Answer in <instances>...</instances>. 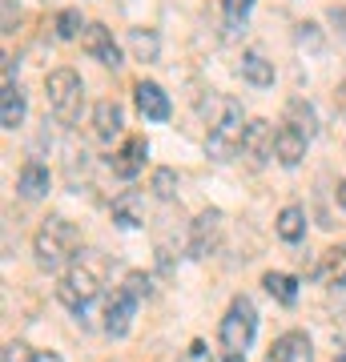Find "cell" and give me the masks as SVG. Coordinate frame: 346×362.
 I'll return each mask as SVG.
<instances>
[{
  "mask_svg": "<svg viewBox=\"0 0 346 362\" xmlns=\"http://www.w3.org/2000/svg\"><path fill=\"white\" fill-rule=\"evenodd\" d=\"M262 286H266L282 306H294V302H298V278H290V274H274V270H270L266 278H262Z\"/></svg>",
  "mask_w": 346,
  "mask_h": 362,
  "instance_id": "21",
  "label": "cell"
},
{
  "mask_svg": "<svg viewBox=\"0 0 346 362\" xmlns=\"http://www.w3.org/2000/svg\"><path fill=\"white\" fill-rule=\"evenodd\" d=\"M113 221L121 230H137L145 226V197L137 189H125V194L113 197Z\"/></svg>",
  "mask_w": 346,
  "mask_h": 362,
  "instance_id": "13",
  "label": "cell"
},
{
  "mask_svg": "<svg viewBox=\"0 0 346 362\" xmlns=\"http://www.w3.org/2000/svg\"><path fill=\"white\" fill-rule=\"evenodd\" d=\"M334 362H346V354H338V358H334Z\"/></svg>",
  "mask_w": 346,
  "mask_h": 362,
  "instance_id": "34",
  "label": "cell"
},
{
  "mask_svg": "<svg viewBox=\"0 0 346 362\" xmlns=\"http://www.w3.org/2000/svg\"><path fill=\"white\" fill-rule=\"evenodd\" d=\"M4 362H33V350L25 342H8L4 346Z\"/></svg>",
  "mask_w": 346,
  "mask_h": 362,
  "instance_id": "27",
  "label": "cell"
},
{
  "mask_svg": "<svg viewBox=\"0 0 346 362\" xmlns=\"http://www.w3.org/2000/svg\"><path fill=\"white\" fill-rule=\"evenodd\" d=\"M13 73H16V57H4V85H13Z\"/></svg>",
  "mask_w": 346,
  "mask_h": 362,
  "instance_id": "29",
  "label": "cell"
},
{
  "mask_svg": "<svg viewBox=\"0 0 346 362\" xmlns=\"http://www.w3.org/2000/svg\"><path fill=\"white\" fill-rule=\"evenodd\" d=\"M218 233H221V214L218 209H205L193 221V238H190V258H205L209 250L218 246Z\"/></svg>",
  "mask_w": 346,
  "mask_h": 362,
  "instance_id": "9",
  "label": "cell"
},
{
  "mask_svg": "<svg viewBox=\"0 0 346 362\" xmlns=\"http://www.w3.org/2000/svg\"><path fill=\"white\" fill-rule=\"evenodd\" d=\"M33 362H61L57 354H49V350H33Z\"/></svg>",
  "mask_w": 346,
  "mask_h": 362,
  "instance_id": "32",
  "label": "cell"
},
{
  "mask_svg": "<svg viewBox=\"0 0 346 362\" xmlns=\"http://www.w3.org/2000/svg\"><path fill=\"white\" fill-rule=\"evenodd\" d=\"M133 93H137V113H142L145 121H166V117H169V97L161 93V85L142 81Z\"/></svg>",
  "mask_w": 346,
  "mask_h": 362,
  "instance_id": "14",
  "label": "cell"
},
{
  "mask_svg": "<svg viewBox=\"0 0 346 362\" xmlns=\"http://www.w3.org/2000/svg\"><path fill=\"white\" fill-rule=\"evenodd\" d=\"M145 157H149V145H145V137H129V141L113 153V161H109V165H113L117 177L129 181V177H137V173L145 169Z\"/></svg>",
  "mask_w": 346,
  "mask_h": 362,
  "instance_id": "10",
  "label": "cell"
},
{
  "mask_svg": "<svg viewBox=\"0 0 346 362\" xmlns=\"http://www.w3.org/2000/svg\"><path fill=\"white\" fill-rule=\"evenodd\" d=\"M4 33H13V0H4Z\"/></svg>",
  "mask_w": 346,
  "mask_h": 362,
  "instance_id": "31",
  "label": "cell"
},
{
  "mask_svg": "<svg viewBox=\"0 0 346 362\" xmlns=\"http://www.w3.org/2000/svg\"><path fill=\"white\" fill-rule=\"evenodd\" d=\"M21 121H25V93L16 85H4V93H0V125L16 129Z\"/></svg>",
  "mask_w": 346,
  "mask_h": 362,
  "instance_id": "17",
  "label": "cell"
},
{
  "mask_svg": "<svg viewBox=\"0 0 346 362\" xmlns=\"http://www.w3.org/2000/svg\"><path fill=\"white\" fill-rule=\"evenodd\" d=\"M274 133L278 129H270V121H250V125H246L242 157L250 165H262L266 157H274Z\"/></svg>",
  "mask_w": 346,
  "mask_h": 362,
  "instance_id": "8",
  "label": "cell"
},
{
  "mask_svg": "<svg viewBox=\"0 0 346 362\" xmlns=\"http://www.w3.org/2000/svg\"><path fill=\"white\" fill-rule=\"evenodd\" d=\"M45 97H49V109L61 125H73L81 117V97H85V85L73 69H52L45 77Z\"/></svg>",
  "mask_w": 346,
  "mask_h": 362,
  "instance_id": "5",
  "label": "cell"
},
{
  "mask_svg": "<svg viewBox=\"0 0 346 362\" xmlns=\"http://www.w3.org/2000/svg\"><path fill=\"white\" fill-rule=\"evenodd\" d=\"M274 157L282 161V165H298L302 157H306V133L298 129V125H278V133H274Z\"/></svg>",
  "mask_w": 346,
  "mask_h": 362,
  "instance_id": "11",
  "label": "cell"
},
{
  "mask_svg": "<svg viewBox=\"0 0 346 362\" xmlns=\"http://www.w3.org/2000/svg\"><path fill=\"white\" fill-rule=\"evenodd\" d=\"M266 362H314V350H310V338L302 330H290L282 334L274 346H270V358Z\"/></svg>",
  "mask_w": 346,
  "mask_h": 362,
  "instance_id": "12",
  "label": "cell"
},
{
  "mask_svg": "<svg viewBox=\"0 0 346 362\" xmlns=\"http://www.w3.org/2000/svg\"><path fill=\"white\" fill-rule=\"evenodd\" d=\"M242 77L250 81V85H258V89H270V85H274V65H270L262 52H246L242 57Z\"/></svg>",
  "mask_w": 346,
  "mask_h": 362,
  "instance_id": "19",
  "label": "cell"
},
{
  "mask_svg": "<svg viewBox=\"0 0 346 362\" xmlns=\"http://www.w3.org/2000/svg\"><path fill=\"white\" fill-rule=\"evenodd\" d=\"M133 310H137V298L129 294L125 286H113V294L105 298V334H129V322H133Z\"/></svg>",
  "mask_w": 346,
  "mask_h": 362,
  "instance_id": "6",
  "label": "cell"
},
{
  "mask_svg": "<svg viewBox=\"0 0 346 362\" xmlns=\"http://www.w3.org/2000/svg\"><path fill=\"white\" fill-rule=\"evenodd\" d=\"M318 278L326 286H346V250L342 246H334V250H326L322 254V262H318Z\"/></svg>",
  "mask_w": 346,
  "mask_h": 362,
  "instance_id": "18",
  "label": "cell"
},
{
  "mask_svg": "<svg viewBox=\"0 0 346 362\" xmlns=\"http://www.w3.org/2000/svg\"><path fill=\"white\" fill-rule=\"evenodd\" d=\"M330 21H334V25H338V28L346 33V4H342V8H334V13H330Z\"/></svg>",
  "mask_w": 346,
  "mask_h": 362,
  "instance_id": "30",
  "label": "cell"
},
{
  "mask_svg": "<svg viewBox=\"0 0 346 362\" xmlns=\"http://www.w3.org/2000/svg\"><path fill=\"white\" fill-rule=\"evenodd\" d=\"M154 194L161 197V202H169V197L178 194V173H173V169H157L154 173Z\"/></svg>",
  "mask_w": 346,
  "mask_h": 362,
  "instance_id": "25",
  "label": "cell"
},
{
  "mask_svg": "<svg viewBox=\"0 0 346 362\" xmlns=\"http://www.w3.org/2000/svg\"><path fill=\"white\" fill-rule=\"evenodd\" d=\"M125 290H129L133 298H137V302H142V298L149 294V278H145V274H137V270L125 274Z\"/></svg>",
  "mask_w": 346,
  "mask_h": 362,
  "instance_id": "26",
  "label": "cell"
},
{
  "mask_svg": "<svg viewBox=\"0 0 346 362\" xmlns=\"http://www.w3.org/2000/svg\"><path fill=\"white\" fill-rule=\"evenodd\" d=\"M93 133H97L101 141H113L117 133H121V105L97 101V109H93Z\"/></svg>",
  "mask_w": 346,
  "mask_h": 362,
  "instance_id": "16",
  "label": "cell"
},
{
  "mask_svg": "<svg viewBox=\"0 0 346 362\" xmlns=\"http://www.w3.org/2000/svg\"><path fill=\"white\" fill-rule=\"evenodd\" d=\"M77 246H81V230L73 226V221H64V218H49L37 230V238H33L37 262L45 266V270H61L64 262H73L77 258Z\"/></svg>",
  "mask_w": 346,
  "mask_h": 362,
  "instance_id": "4",
  "label": "cell"
},
{
  "mask_svg": "<svg viewBox=\"0 0 346 362\" xmlns=\"http://www.w3.org/2000/svg\"><path fill=\"white\" fill-rule=\"evenodd\" d=\"M218 117H209V133H205V153L214 161H230L233 153H242L246 141V121H242V105L233 97H218L214 101Z\"/></svg>",
  "mask_w": 346,
  "mask_h": 362,
  "instance_id": "2",
  "label": "cell"
},
{
  "mask_svg": "<svg viewBox=\"0 0 346 362\" xmlns=\"http://www.w3.org/2000/svg\"><path fill=\"white\" fill-rule=\"evenodd\" d=\"M338 206L346 209V181H342V185H338Z\"/></svg>",
  "mask_w": 346,
  "mask_h": 362,
  "instance_id": "33",
  "label": "cell"
},
{
  "mask_svg": "<svg viewBox=\"0 0 346 362\" xmlns=\"http://www.w3.org/2000/svg\"><path fill=\"white\" fill-rule=\"evenodd\" d=\"M101 282H105V262L97 258L93 250H81L77 258L69 262V270L61 274L57 298H61L73 314H85V306L101 294Z\"/></svg>",
  "mask_w": 346,
  "mask_h": 362,
  "instance_id": "1",
  "label": "cell"
},
{
  "mask_svg": "<svg viewBox=\"0 0 346 362\" xmlns=\"http://www.w3.org/2000/svg\"><path fill=\"white\" fill-rule=\"evenodd\" d=\"M16 194L28 197V202H37V197L49 194V169L40 165V161H28L21 169V177H16Z\"/></svg>",
  "mask_w": 346,
  "mask_h": 362,
  "instance_id": "15",
  "label": "cell"
},
{
  "mask_svg": "<svg viewBox=\"0 0 346 362\" xmlns=\"http://www.w3.org/2000/svg\"><path fill=\"white\" fill-rule=\"evenodd\" d=\"M129 49L137 52V61H157L161 40H157L154 28H129Z\"/></svg>",
  "mask_w": 346,
  "mask_h": 362,
  "instance_id": "22",
  "label": "cell"
},
{
  "mask_svg": "<svg viewBox=\"0 0 346 362\" xmlns=\"http://www.w3.org/2000/svg\"><path fill=\"white\" fill-rule=\"evenodd\" d=\"M52 33H57L61 40H73L77 33H85L81 13H77V8H61V13H57V21H52Z\"/></svg>",
  "mask_w": 346,
  "mask_h": 362,
  "instance_id": "23",
  "label": "cell"
},
{
  "mask_svg": "<svg viewBox=\"0 0 346 362\" xmlns=\"http://www.w3.org/2000/svg\"><path fill=\"white\" fill-rule=\"evenodd\" d=\"M302 233H306V214L298 206H286L278 214V238L282 242H302Z\"/></svg>",
  "mask_w": 346,
  "mask_h": 362,
  "instance_id": "20",
  "label": "cell"
},
{
  "mask_svg": "<svg viewBox=\"0 0 346 362\" xmlns=\"http://www.w3.org/2000/svg\"><path fill=\"white\" fill-rule=\"evenodd\" d=\"M181 362H214V354H209L205 342H190V350H185V358Z\"/></svg>",
  "mask_w": 346,
  "mask_h": 362,
  "instance_id": "28",
  "label": "cell"
},
{
  "mask_svg": "<svg viewBox=\"0 0 346 362\" xmlns=\"http://www.w3.org/2000/svg\"><path fill=\"white\" fill-rule=\"evenodd\" d=\"M221 8H226V25L230 28H242L250 8H254V0H221Z\"/></svg>",
  "mask_w": 346,
  "mask_h": 362,
  "instance_id": "24",
  "label": "cell"
},
{
  "mask_svg": "<svg viewBox=\"0 0 346 362\" xmlns=\"http://www.w3.org/2000/svg\"><path fill=\"white\" fill-rule=\"evenodd\" d=\"M258 334V310L254 302L246 294H238L230 302V310L221 318V330H218V342H221V358L226 362H246V350Z\"/></svg>",
  "mask_w": 346,
  "mask_h": 362,
  "instance_id": "3",
  "label": "cell"
},
{
  "mask_svg": "<svg viewBox=\"0 0 346 362\" xmlns=\"http://www.w3.org/2000/svg\"><path fill=\"white\" fill-rule=\"evenodd\" d=\"M81 45H85V52H89L93 61H101V65L117 69L121 65V49H117L113 33L105 25H85V33H81Z\"/></svg>",
  "mask_w": 346,
  "mask_h": 362,
  "instance_id": "7",
  "label": "cell"
}]
</instances>
